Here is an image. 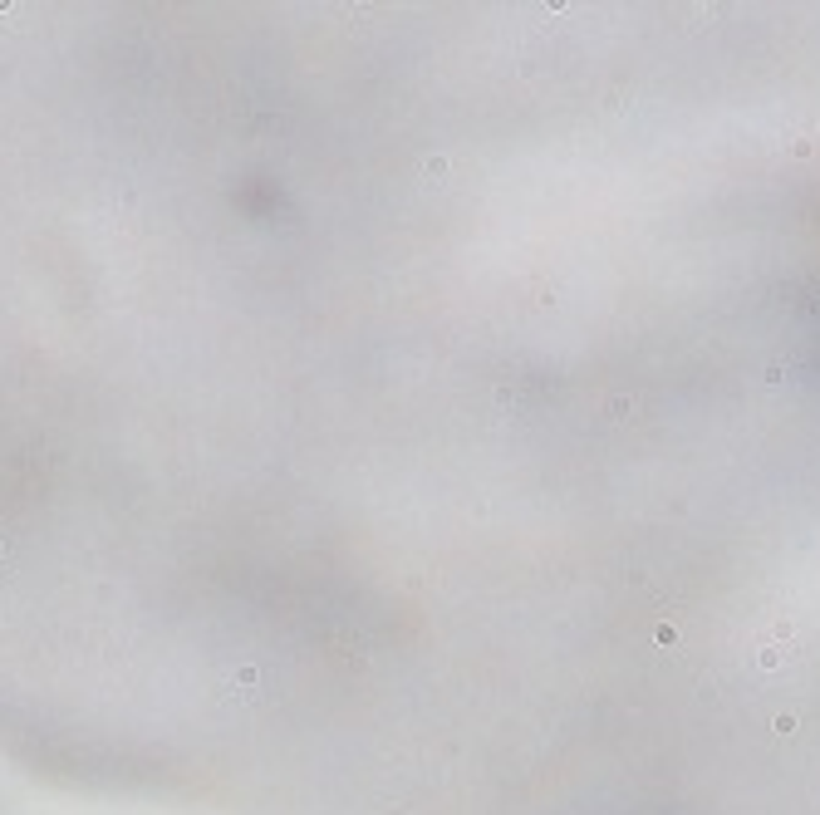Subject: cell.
Returning a JSON list of instances; mask_svg holds the SVG:
<instances>
[{"instance_id": "cell-1", "label": "cell", "mask_w": 820, "mask_h": 815, "mask_svg": "<svg viewBox=\"0 0 820 815\" xmlns=\"http://www.w3.org/2000/svg\"><path fill=\"white\" fill-rule=\"evenodd\" d=\"M5 550H10V540H5V535H0V560H5Z\"/></svg>"}]
</instances>
